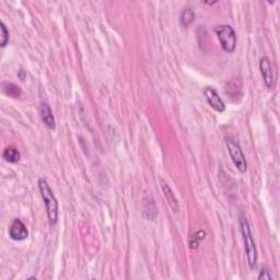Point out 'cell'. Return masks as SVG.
Wrapping results in <instances>:
<instances>
[{
	"label": "cell",
	"instance_id": "obj_9",
	"mask_svg": "<svg viewBox=\"0 0 280 280\" xmlns=\"http://www.w3.org/2000/svg\"><path fill=\"white\" fill-rule=\"evenodd\" d=\"M41 117H42V121L44 122V124L46 125L48 129L54 130L56 128L55 117H54L51 107L47 104V103H43L41 106Z\"/></svg>",
	"mask_w": 280,
	"mask_h": 280
},
{
	"label": "cell",
	"instance_id": "obj_6",
	"mask_svg": "<svg viewBox=\"0 0 280 280\" xmlns=\"http://www.w3.org/2000/svg\"><path fill=\"white\" fill-rule=\"evenodd\" d=\"M259 69H260V73H262L265 85H266L268 89H272L274 86V73H273L272 62H270V60L268 57L265 56V57L260 58Z\"/></svg>",
	"mask_w": 280,
	"mask_h": 280
},
{
	"label": "cell",
	"instance_id": "obj_11",
	"mask_svg": "<svg viewBox=\"0 0 280 280\" xmlns=\"http://www.w3.org/2000/svg\"><path fill=\"white\" fill-rule=\"evenodd\" d=\"M2 156L7 162H10V163H17V162L20 160V152L18 151L16 147H7V148L3 150Z\"/></svg>",
	"mask_w": 280,
	"mask_h": 280
},
{
	"label": "cell",
	"instance_id": "obj_3",
	"mask_svg": "<svg viewBox=\"0 0 280 280\" xmlns=\"http://www.w3.org/2000/svg\"><path fill=\"white\" fill-rule=\"evenodd\" d=\"M214 31L222 50L227 53H233L237 47V34L234 29L228 24H220L214 29Z\"/></svg>",
	"mask_w": 280,
	"mask_h": 280
},
{
	"label": "cell",
	"instance_id": "obj_14",
	"mask_svg": "<svg viewBox=\"0 0 280 280\" xmlns=\"http://www.w3.org/2000/svg\"><path fill=\"white\" fill-rule=\"evenodd\" d=\"M205 238V231H198L197 233H195L194 235H191L190 239V248L191 249H197L198 245L200 243V241Z\"/></svg>",
	"mask_w": 280,
	"mask_h": 280
},
{
	"label": "cell",
	"instance_id": "obj_4",
	"mask_svg": "<svg viewBox=\"0 0 280 280\" xmlns=\"http://www.w3.org/2000/svg\"><path fill=\"white\" fill-rule=\"evenodd\" d=\"M227 147H228L230 158L231 160H232L235 168H237V170L240 172V173H245L248 169V163H247V160H245L244 154H243L242 149H241L240 145L237 141L229 138L227 139Z\"/></svg>",
	"mask_w": 280,
	"mask_h": 280
},
{
	"label": "cell",
	"instance_id": "obj_12",
	"mask_svg": "<svg viewBox=\"0 0 280 280\" xmlns=\"http://www.w3.org/2000/svg\"><path fill=\"white\" fill-rule=\"evenodd\" d=\"M194 19H195V13L189 8H185L184 10L181 12L180 21H181L182 26L185 27V28L188 27L189 24L194 21Z\"/></svg>",
	"mask_w": 280,
	"mask_h": 280
},
{
	"label": "cell",
	"instance_id": "obj_10",
	"mask_svg": "<svg viewBox=\"0 0 280 280\" xmlns=\"http://www.w3.org/2000/svg\"><path fill=\"white\" fill-rule=\"evenodd\" d=\"M1 90L4 93V94L10 96V97H14V99H17V97H20L22 94V91L20 89V87L14 85L12 82H2L1 83Z\"/></svg>",
	"mask_w": 280,
	"mask_h": 280
},
{
	"label": "cell",
	"instance_id": "obj_7",
	"mask_svg": "<svg viewBox=\"0 0 280 280\" xmlns=\"http://www.w3.org/2000/svg\"><path fill=\"white\" fill-rule=\"evenodd\" d=\"M9 235L14 241H23L29 237V231L20 219H16L9 228Z\"/></svg>",
	"mask_w": 280,
	"mask_h": 280
},
{
	"label": "cell",
	"instance_id": "obj_2",
	"mask_svg": "<svg viewBox=\"0 0 280 280\" xmlns=\"http://www.w3.org/2000/svg\"><path fill=\"white\" fill-rule=\"evenodd\" d=\"M240 227H241V233H242L243 242H244V249L245 253H247V258H248V264L249 268H254L257 264V249L256 245H255L254 239L252 232H250L249 224L248 222V220L245 217H241L240 219Z\"/></svg>",
	"mask_w": 280,
	"mask_h": 280
},
{
	"label": "cell",
	"instance_id": "obj_8",
	"mask_svg": "<svg viewBox=\"0 0 280 280\" xmlns=\"http://www.w3.org/2000/svg\"><path fill=\"white\" fill-rule=\"evenodd\" d=\"M160 183H161V188L162 191H163V195L168 201L169 206L171 207V209L174 211V213H178L179 209H180V205H179V200L178 198L175 197V195L173 193V190L171 189L170 185L166 183V181H164L163 179H160Z\"/></svg>",
	"mask_w": 280,
	"mask_h": 280
},
{
	"label": "cell",
	"instance_id": "obj_1",
	"mask_svg": "<svg viewBox=\"0 0 280 280\" xmlns=\"http://www.w3.org/2000/svg\"><path fill=\"white\" fill-rule=\"evenodd\" d=\"M38 188H40L41 196L44 200V204H45L50 224L55 225L58 220V201L50 185H48L47 181L44 178L38 180Z\"/></svg>",
	"mask_w": 280,
	"mask_h": 280
},
{
	"label": "cell",
	"instance_id": "obj_15",
	"mask_svg": "<svg viewBox=\"0 0 280 280\" xmlns=\"http://www.w3.org/2000/svg\"><path fill=\"white\" fill-rule=\"evenodd\" d=\"M258 279L259 280H262V279H273L272 277V274H270L269 270L267 268H263L262 270L259 272V275H258Z\"/></svg>",
	"mask_w": 280,
	"mask_h": 280
},
{
	"label": "cell",
	"instance_id": "obj_5",
	"mask_svg": "<svg viewBox=\"0 0 280 280\" xmlns=\"http://www.w3.org/2000/svg\"><path fill=\"white\" fill-rule=\"evenodd\" d=\"M204 95L206 97V100H207L208 104L210 105V107H213L216 112H219V113L224 112L225 110L224 102L218 94V92L216 91L213 87H206L204 89Z\"/></svg>",
	"mask_w": 280,
	"mask_h": 280
},
{
	"label": "cell",
	"instance_id": "obj_13",
	"mask_svg": "<svg viewBox=\"0 0 280 280\" xmlns=\"http://www.w3.org/2000/svg\"><path fill=\"white\" fill-rule=\"evenodd\" d=\"M0 30H1V37H0V46L4 47L9 42V38H10V35H9V31L6 27V24L3 22L0 23Z\"/></svg>",
	"mask_w": 280,
	"mask_h": 280
}]
</instances>
